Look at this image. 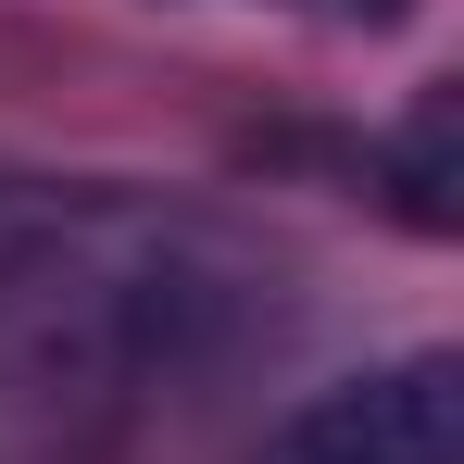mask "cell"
Here are the masks:
<instances>
[{"label": "cell", "instance_id": "cell-1", "mask_svg": "<svg viewBox=\"0 0 464 464\" xmlns=\"http://www.w3.org/2000/svg\"><path fill=\"white\" fill-rule=\"evenodd\" d=\"M251 302L214 214L113 176H0V464H88L214 364Z\"/></svg>", "mask_w": 464, "mask_h": 464}, {"label": "cell", "instance_id": "cell-2", "mask_svg": "<svg viewBox=\"0 0 464 464\" xmlns=\"http://www.w3.org/2000/svg\"><path fill=\"white\" fill-rule=\"evenodd\" d=\"M251 464H464V364L452 352H401L377 377L314 389Z\"/></svg>", "mask_w": 464, "mask_h": 464}, {"label": "cell", "instance_id": "cell-3", "mask_svg": "<svg viewBox=\"0 0 464 464\" xmlns=\"http://www.w3.org/2000/svg\"><path fill=\"white\" fill-rule=\"evenodd\" d=\"M264 13H302V25H352V38H377V25H401L414 0H264Z\"/></svg>", "mask_w": 464, "mask_h": 464}]
</instances>
